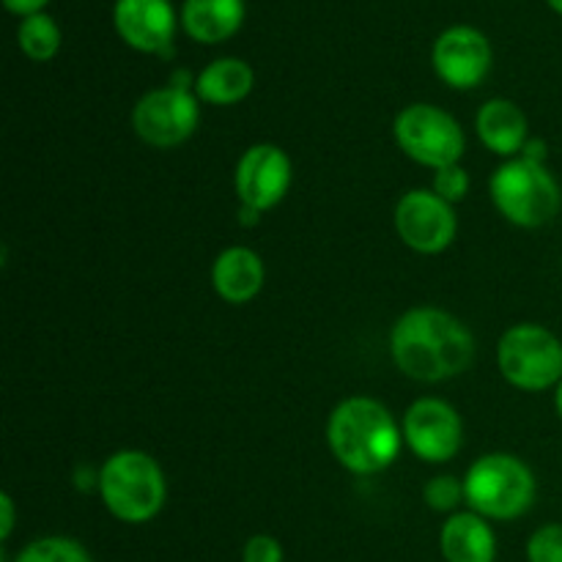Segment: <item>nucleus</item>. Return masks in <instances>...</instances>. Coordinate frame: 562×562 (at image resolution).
<instances>
[{
  "instance_id": "f257e3e1",
  "label": "nucleus",
  "mask_w": 562,
  "mask_h": 562,
  "mask_svg": "<svg viewBox=\"0 0 562 562\" xmlns=\"http://www.w3.org/2000/svg\"><path fill=\"white\" fill-rule=\"evenodd\" d=\"M390 355L401 373L417 382H445L472 366L475 338L453 313L412 307L390 333Z\"/></svg>"
},
{
  "instance_id": "f03ea898",
  "label": "nucleus",
  "mask_w": 562,
  "mask_h": 562,
  "mask_svg": "<svg viewBox=\"0 0 562 562\" xmlns=\"http://www.w3.org/2000/svg\"><path fill=\"white\" fill-rule=\"evenodd\" d=\"M327 442L340 467L355 475H373L398 459L404 431L387 406L357 395L335 406L327 423Z\"/></svg>"
},
{
  "instance_id": "7ed1b4c3",
  "label": "nucleus",
  "mask_w": 562,
  "mask_h": 562,
  "mask_svg": "<svg viewBox=\"0 0 562 562\" xmlns=\"http://www.w3.org/2000/svg\"><path fill=\"white\" fill-rule=\"evenodd\" d=\"M97 486L104 508L126 525L151 521L168 497L162 467L143 450H119L110 456L99 470Z\"/></svg>"
},
{
  "instance_id": "20e7f679",
  "label": "nucleus",
  "mask_w": 562,
  "mask_h": 562,
  "mask_svg": "<svg viewBox=\"0 0 562 562\" xmlns=\"http://www.w3.org/2000/svg\"><path fill=\"white\" fill-rule=\"evenodd\" d=\"M536 475L510 453H488L470 467L464 477V497L470 510L483 519L510 521L525 516L536 503Z\"/></svg>"
},
{
  "instance_id": "39448f33",
  "label": "nucleus",
  "mask_w": 562,
  "mask_h": 562,
  "mask_svg": "<svg viewBox=\"0 0 562 562\" xmlns=\"http://www.w3.org/2000/svg\"><path fill=\"white\" fill-rule=\"evenodd\" d=\"M492 201L508 223L519 228H541L558 217L562 190L547 162L527 157L508 159L492 176Z\"/></svg>"
},
{
  "instance_id": "423d86ee",
  "label": "nucleus",
  "mask_w": 562,
  "mask_h": 562,
  "mask_svg": "<svg viewBox=\"0 0 562 562\" xmlns=\"http://www.w3.org/2000/svg\"><path fill=\"white\" fill-rule=\"evenodd\" d=\"M497 366L514 387L543 393L562 382V340L541 324H516L499 338Z\"/></svg>"
},
{
  "instance_id": "0eeeda50",
  "label": "nucleus",
  "mask_w": 562,
  "mask_h": 562,
  "mask_svg": "<svg viewBox=\"0 0 562 562\" xmlns=\"http://www.w3.org/2000/svg\"><path fill=\"white\" fill-rule=\"evenodd\" d=\"M395 143L401 151L426 168H448L464 157L467 137L459 121L428 102L409 104L395 115Z\"/></svg>"
},
{
  "instance_id": "6e6552de",
  "label": "nucleus",
  "mask_w": 562,
  "mask_h": 562,
  "mask_svg": "<svg viewBox=\"0 0 562 562\" xmlns=\"http://www.w3.org/2000/svg\"><path fill=\"white\" fill-rule=\"evenodd\" d=\"M201 121L198 97L190 88L168 86L143 93L132 110V130L154 148H173L192 137Z\"/></svg>"
},
{
  "instance_id": "1a4fd4ad",
  "label": "nucleus",
  "mask_w": 562,
  "mask_h": 562,
  "mask_svg": "<svg viewBox=\"0 0 562 562\" xmlns=\"http://www.w3.org/2000/svg\"><path fill=\"white\" fill-rule=\"evenodd\" d=\"M395 231L406 247L434 256L453 245L459 220L453 203L442 201L434 190H409L395 203Z\"/></svg>"
},
{
  "instance_id": "9d476101",
  "label": "nucleus",
  "mask_w": 562,
  "mask_h": 562,
  "mask_svg": "<svg viewBox=\"0 0 562 562\" xmlns=\"http://www.w3.org/2000/svg\"><path fill=\"white\" fill-rule=\"evenodd\" d=\"M404 439L417 459L428 464H445L456 459L464 445V423L461 415L439 398H420L406 409Z\"/></svg>"
},
{
  "instance_id": "9b49d317",
  "label": "nucleus",
  "mask_w": 562,
  "mask_h": 562,
  "mask_svg": "<svg viewBox=\"0 0 562 562\" xmlns=\"http://www.w3.org/2000/svg\"><path fill=\"white\" fill-rule=\"evenodd\" d=\"M236 198L241 209L269 212L285 198L291 187V159L274 143H256L236 162Z\"/></svg>"
},
{
  "instance_id": "f8f14e48",
  "label": "nucleus",
  "mask_w": 562,
  "mask_h": 562,
  "mask_svg": "<svg viewBox=\"0 0 562 562\" xmlns=\"http://www.w3.org/2000/svg\"><path fill=\"white\" fill-rule=\"evenodd\" d=\"M431 64L450 88L467 91L486 80L492 69V44L477 27L453 25L434 42Z\"/></svg>"
},
{
  "instance_id": "ddd939ff",
  "label": "nucleus",
  "mask_w": 562,
  "mask_h": 562,
  "mask_svg": "<svg viewBox=\"0 0 562 562\" xmlns=\"http://www.w3.org/2000/svg\"><path fill=\"white\" fill-rule=\"evenodd\" d=\"M115 31L140 53H170L176 11L170 0H119L113 9Z\"/></svg>"
},
{
  "instance_id": "4468645a",
  "label": "nucleus",
  "mask_w": 562,
  "mask_h": 562,
  "mask_svg": "<svg viewBox=\"0 0 562 562\" xmlns=\"http://www.w3.org/2000/svg\"><path fill=\"white\" fill-rule=\"evenodd\" d=\"M267 280L261 256L250 247H228L214 258L212 267V285L220 300L228 305H245L256 300Z\"/></svg>"
},
{
  "instance_id": "2eb2a0df",
  "label": "nucleus",
  "mask_w": 562,
  "mask_h": 562,
  "mask_svg": "<svg viewBox=\"0 0 562 562\" xmlns=\"http://www.w3.org/2000/svg\"><path fill=\"white\" fill-rule=\"evenodd\" d=\"M477 137L488 151L497 157H514L525 151L530 140V121L525 110L514 104L510 99H488L475 119Z\"/></svg>"
},
{
  "instance_id": "dca6fc26",
  "label": "nucleus",
  "mask_w": 562,
  "mask_h": 562,
  "mask_svg": "<svg viewBox=\"0 0 562 562\" xmlns=\"http://www.w3.org/2000/svg\"><path fill=\"white\" fill-rule=\"evenodd\" d=\"M439 549L448 562H494L497 558V536L488 519L475 510L453 514L439 532Z\"/></svg>"
},
{
  "instance_id": "f3484780",
  "label": "nucleus",
  "mask_w": 562,
  "mask_h": 562,
  "mask_svg": "<svg viewBox=\"0 0 562 562\" xmlns=\"http://www.w3.org/2000/svg\"><path fill=\"white\" fill-rule=\"evenodd\" d=\"M245 20V0H184L181 25L195 42L217 44L234 36Z\"/></svg>"
},
{
  "instance_id": "a211bd4d",
  "label": "nucleus",
  "mask_w": 562,
  "mask_h": 562,
  "mask_svg": "<svg viewBox=\"0 0 562 562\" xmlns=\"http://www.w3.org/2000/svg\"><path fill=\"white\" fill-rule=\"evenodd\" d=\"M252 82H256V75L247 60L217 58L198 75L195 93L203 102L228 108V104L241 102L252 91Z\"/></svg>"
},
{
  "instance_id": "6ab92c4d",
  "label": "nucleus",
  "mask_w": 562,
  "mask_h": 562,
  "mask_svg": "<svg viewBox=\"0 0 562 562\" xmlns=\"http://www.w3.org/2000/svg\"><path fill=\"white\" fill-rule=\"evenodd\" d=\"M16 38H20L22 53L31 60H49L60 47L58 25H55L53 16H47L44 11L25 16L20 31H16Z\"/></svg>"
},
{
  "instance_id": "aec40b11",
  "label": "nucleus",
  "mask_w": 562,
  "mask_h": 562,
  "mask_svg": "<svg viewBox=\"0 0 562 562\" xmlns=\"http://www.w3.org/2000/svg\"><path fill=\"white\" fill-rule=\"evenodd\" d=\"M14 562H93L88 549L75 538L49 536L31 541Z\"/></svg>"
},
{
  "instance_id": "412c9836",
  "label": "nucleus",
  "mask_w": 562,
  "mask_h": 562,
  "mask_svg": "<svg viewBox=\"0 0 562 562\" xmlns=\"http://www.w3.org/2000/svg\"><path fill=\"white\" fill-rule=\"evenodd\" d=\"M426 497L428 508L437 510V514H459V505L467 503L464 497V483L453 475H437L426 483Z\"/></svg>"
},
{
  "instance_id": "4be33fe9",
  "label": "nucleus",
  "mask_w": 562,
  "mask_h": 562,
  "mask_svg": "<svg viewBox=\"0 0 562 562\" xmlns=\"http://www.w3.org/2000/svg\"><path fill=\"white\" fill-rule=\"evenodd\" d=\"M530 562H562V525H543L527 541Z\"/></svg>"
},
{
  "instance_id": "5701e85b",
  "label": "nucleus",
  "mask_w": 562,
  "mask_h": 562,
  "mask_svg": "<svg viewBox=\"0 0 562 562\" xmlns=\"http://www.w3.org/2000/svg\"><path fill=\"white\" fill-rule=\"evenodd\" d=\"M434 192L448 203L464 201L467 192H470V173L459 162L434 170Z\"/></svg>"
},
{
  "instance_id": "b1692460",
  "label": "nucleus",
  "mask_w": 562,
  "mask_h": 562,
  "mask_svg": "<svg viewBox=\"0 0 562 562\" xmlns=\"http://www.w3.org/2000/svg\"><path fill=\"white\" fill-rule=\"evenodd\" d=\"M283 547L272 536H252L241 549V562H283Z\"/></svg>"
},
{
  "instance_id": "393cba45",
  "label": "nucleus",
  "mask_w": 562,
  "mask_h": 562,
  "mask_svg": "<svg viewBox=\"0 0 562 562\" xmlns=\"http://www.w3.org/2000/svg\"><path fill=\"white\" fill-rule=\"evenodd\" d=\"M0 510H3V521H0V538L9 541L11 530H14V499L9 494H0Z\"/></svg>"
},
{
  "instance_id": "a878e982",
  "label": "nucleus",
  "mask_w": 562,
  "mask_h": 562,
  "mask_svg": "<svg viewBox=\"0 0 562 562\" xmlns=\"http://www.w3.org/2000/svg\"><path fill=\"white\" fill-rule=\"evenodd\" d=\"M3 3H5V9L14 11V14L31 16V14H38L47 0H3Z\"/></svg>"
},
{
  "instance_id": "bb28decb",
  "label": "nucleus",
  "mask_w": 562,
  "mask_h": 562,
  "mask_svg": "<svg viewBox=\"0 0 562 562\" xmlns=\"http://www.w3.org/2000/svg\"><path fill=\"white\" fill-rule=\"evenodd\" d=\"M521 157H527V159H532V162H543V159H547V143L543 140H527V146H525V151H521Z\"/></svg>"
},
{
  "instance_id": "cd10ccee",
  "label": "nucleus",
  "mask_w": 562,
  "mask_h": 562,
  "mask_svg": "<svg viewBox=\"0 0 562 562\" xmlns=\"http://www.w3.org/2000/svg\"><path fill=\"white\" fill-rule=\"evenodd\" d=\"M554 406H558V415L562 420V382L558 384V393H554Z\"/></svg>"
},
{
  "instance_id": "c85d7f7f",
  "label": "nucleus",
  "mask_w": 562,
  "mask_h": 562,
  "mask_svg": "<svg viewBox=\"0 0 562 562\" xmlns=\"http://www.w3.org/2000/svg\"><path fill=\"white\" fill-rule=\"evenodd\" d=\"M549 5H552L554 11H558V14H562V0H547Z\"/></svg>"
}]
</instances>
